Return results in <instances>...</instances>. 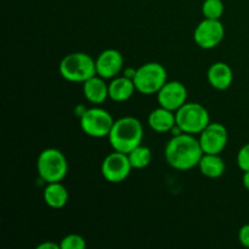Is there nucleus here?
I'll return each mask as SVG.
<instances>
[{
  "mask_svg": "<svg viewBox=\"0 0 249 249\" xmlns=\"http://www.w3.org/2000/svg\"><path fill=\"white\" fill-rule=\"evenodd\" d=\"M203 153L196 135L186 133L173 135L164 148V157L168 164L182 172L198 167Z\"/></svg>",
  "mask_w": 249,
  "mask_h": 249,
  "instance_id": "nucleus-1",
  "label": "nucleus"
},
{
  "mask_svg": "<svg viewBox=\"0 0 249 249\" xmlns=\"http://www.w3.org/2000/svg\"><path fill=\"white\" fill-rule=\"evenodd\" d=\"M143 139V126L135 117H122L114 121L108 141L112 148L128 155L130 151L141 145Z\"/></svg>",
  "mask_w": 249,
  "mask_h": 249,
  "instance_id": "nucleus-2",
  "label": "nucleus"
},
{
  "mask_svg": "<svg viewBox=\"0 0 249 249\" xmlns=\"http://www.w3.org/2000/svg\"><path fill=\"white\" fill-rule=\"evenodd\" d=\"M63 79L71 83H84L96 75V63L85 53H72L66 55L58 65Z\"/></svg>",
  "mask_w": 249,
  "mask_h": 249,
  "instance_id": "nucleus-3",
  "label": "nucleus"
},
{
  "mask_svg": "<svg viewBox=\"0 0 249 249\" xmlns=\"http://www.w3.org/2000/svg\"><path fill=\"white\" fill-rule=\"evenodd\" d=\"M36 172L46 184L62 181L68 173L67 158L57 148H45L38 156Z\"/></svg>",
  "mask_w": 249,
  "mask_h": 249,
  "instance_id": "nucleus-4",
  "label": "nucleus"
},
{
  "mask_svg": "<svg viewBox=\"0 0 249 249\" xmlns=\"http://www.w3.org/2000/svg\"><path fill=\"white\" fill-rule=\"evenodd\" d=\"M175 118L178 128L192 135H199L211 123L209 112L198 102H186L175 112Z\"/></svg>",
  "mask_w": 249,
  "mask_h": 249,
  "instance_id": "nucleus-5",
  "label": "nucleus"
},
{
  "mask_svg": "<svg viewBox=\"0 0 249 249\" xmlns=\"http://www.w3.org/2000/svg\"><path fill=\"white\" fill-rule=\"evenodd\" d=\"M136 91L142 95H157L160 88L168 82L167 70L158 62L143 63L136 68L134 77Z\"/></svg>",
  "mask_w": 249,
  "mask_h": 249,
  "instance_id": "nucleus-6",
  "label": "nucleus"
},
{
  "mask_svg": "<svg viewBox=\"0 0 249 249\" xmlns=\"http://www.w3.org/2000/svg\"><path fill=\"white\" fill-rule=\"evenodd\" d=\"M113 123L111 113L100 107L87 108L80 116V128L90 138H108Z\"/></svg>",
  "mask_w": 249,
  "mask_h": 249,
  "instance_id": "nucleus-7",
  "label": "nucleus"
},
{
  "mask_svg": "<svg viewBox=\"0 0 249 249\" xmlns=\"http://www.w3.org/2000/svg\"><path fill=\"white\" fill-rule=\"evenodd\" d=\"M131 169L133 167L128 155L118 151L107 155L101 163L102 177L111 184H119L124 181L130 175Z\"/></svg>",
  "mask_w": 249,
  "mask_h": 249,
  "instance_id": "nucleus-8",
  "label": "nucleus"
},
{
  "mask_svg": "<svg viewBox=\"0 0 249 249\" xmlns=\"http://www.w3.org/2000/svg\"><path fill=\"white\" fill-rule=\"evenodd\" d=\"M225 36V28L220 19L204 18L199 22L194 32L195 43L204 50L216 48Z\"/></svg>",
  "mask_w": 249,
  "mask_h": 249,
  "instance_id": "nucleus-9",
  "label": "nucleus"
},
{
  "mask_svg": "<svg viewBox=\"0 0 249 249\" xmlns=\"http://www.w3.org/2000/svg\"><path fill=\"white\" fill-rule=\"evenodd\" d=\"M199 143L204 153L220 155L228 145V129L218 122H211L199 134Z\"/></svg>",
  "mask_w": 249,
  "mask_h": 249,
  "instance_id": "nucleus-10",
  "label": "nucleus"
},
{
  "mask_svg": "<svg viewBox=\"0 0 249 249\" xmlns=\"http://www.w3.org/2000/svg\"><path fill=\"white\" fill-rule=\"evenodd\" d=\"M157 100L160 106L177 112L180 107L184 106L187 102L186 87L178 80L167 82L157 92Z\"/></svg>",
  "mask_w": 249,
  "mask_h": 249,
  "instance_id": "nucleus-11",
  "label": "nucleus"
},
{
  "mask_svg": "<svg viewBox=\"0 0 249 249\" xmlns=\"http://www.w3.org/2000/svg\"><path fill=\"white\" fill-rule=\"evenodd\" d=\"M96 73L104 79H113L123 70V55L116 49H106L96 58Z\"/></svg>",
  "mask_w": 249,
  "mask_h": 249,
  "instance_id": "nucleus-12",
  "label": "nucleus"
},
{
  "mask_svg": "<svg viewBox=\"0 0 249 249\" xmlns=\"http://www.w3.org/2000/svg\"><path fill=\"white\" fill-rule=\"evenodd\" d=\"M207 79L212 88L216 90H226L233 82L232 68L225 62H215L209 67Z\"/></svg>",
  "mask_w": 249,
  "mask_h": 249,
  "instance_id": "nucleus-13",
  "label": "nucleus"
},
{
  "mask_svg": "<svg viewBox=\"0 0 249 249\" xmlns=\"http://www.w3.org/2000/svg\"><path fill=\"white\" fill-rule=\"evenodd\" d=\"M100 75H94L87 82L83 83V94L84 97L94 105L104 104L107 99H108V84L105 82Z\"/></svg>",
  "mask_w": 249,
  "mask_h": 249,
  "instance_id": "nucleus-14",
  "label": "nucleus"
},
{
  "mask_svg": "<svg viewBox=\"0 0 249 249\" xmlns=\"http://www.w3.org/2000/svg\"><path fill=\"white\" fill-rule=\"evenodd\" d=\"M148 125L156 133L163 134L172 131L173 128L177 125L175 112L160 106L158 108L153 109L148 116Z\"/></svg>",
  "mask_w": 249,
  "mask_h": 249,
  "instance_id": "nucleus-15",
  "label": "nucleus"
},
{
  "mask_svg": "<svg viewBox=\"0 0 249 249\" xmlns=\"http://www.w3.org/2000/svg\"><path fill=\"white\" fill-rule=\"evenodd\" d=\"M136 91L134 80L126 78L125 75L114 77L108 84V96L112 101L124 102L130 99Z\"/></svg>",
  "mask_w": 249,
  "mask_h": 249,
  "instance_id": "nucleus-16",
  "label": "nucleus"
},
{
  "mask_svg": "<svg viewBox=\"0 0 249 249\" xmlns=\"http://www.w3.org/2000/svg\"><path fill=\"white\" fill-rule=\"evenodd\" d=\"M43 198L46 206L53 209H61L67 204L70 195L65 185L61 184V181L49 182L46 184L43 192Z\"/></svg>",
  "mask_w": 249,
  "mask_h": 249,
  "instance_id": "nucleus-17",
  "label": "nucleus"
},
{
  "mask_svg": "<svg viewBox=\"0 0 249 249\" xmlns=\"http://www.w3.org/2000/svg\"><path fill=\"white\" fill-rule=\"evenodd\" d=\"M199 172L209 179H218L225 173V162L220 155L215 153H203L198 163Z\"/></svg>",
  "mask_w": 249,
  "mask_h": 249,
  "instance_id": "nucleus-18",
  "label": "nucleus"
},
{
  "mask_svg": "<svg viewBox=\"0 0 249 249\" xmlns=\"http://www.w3.org/2000/svg\"><path fill=\"white\" fill-rule=\"evenodd\" d=\"M129 160L131 163L133 169H143L147 167L152 160V152L148 147L142 145H139L133 151L128 153Z\"/></svg>",
  "mask_w": 249,
  "mask_h": 249,
  "instance_id": "nucleus-19",
  "label": "nucleus"
},
{
  "mask_svg": "<svg viewBox=\"0 0 249 249\" xmlns=\"http://www.w3.org/2000/svg\"><path fill=\"white\" fill-rule=\"evenodd\" d=\"M202 14L204 18L220 19L224 14L223 0H204L202 4Z\"/></svg>",
  "mask_w": 249,
  "mask_h": 249,
  "instance_id": "nucleus-20",
  "label": "nucleus"
},
{
  "mask_svg": "<svg viewBox=\"0 0 249 249\" xmlns=\"http://www.w3.org/2000/svg\"><path fill=\"white\" fill-rule=\"evenodd\" d=\"M61 249H84L87 247L84 237L78 233H70L65 236L60 243Z\"/></svg>",
  "mask_w": 249,
  "mask_h": 249,
  "instance_id": "nucleus-21",
  "label": "nucleus"
},
{
  "mask_svg": "<svg viewBox=\"0 0 249 249\" xmlns=\"http://www.w3.org/2000/svg\"><path fill=\"white\" fill-rule=\"evenodd\" d=\"M237 165L242 172L249 170V142L243 145L237 153Z\"/></svg>",
  "mask_w": 249,
  "mask_h": 249,
  "instance_id": "nucleus-22",
  "label": "nucleus"
},
{
  "mask_svg": "<svg viewBox=\"0 0 249 249\" xmlns=\"http://www.w3.org/2000/svg\"><path fill=\"white\" fill-rule=\"evenodd\" d=\"M238 241L243 247L249 248V224H246L238 231Z\"/></svg>",
  "mask_w": 249,
  "mask_h": 249,
  "instance_id": "nucleus-23",
  "label": "nucleus"
},
{
  "mask_svg": "<svg viewBox=\"0 0 249 249\" xmlns=\"http://www.w3.org/2000/svg\"><path fill=\"white\" fill-rule=\"evenodd\" d=\"M38 249H58L61 248L60 245L58 243H53V242H43L40 243V245H38V247H36Z\"/></svg>",
  "mask_w": 249,
  "mask_h": 249,
  "instance_id": "nucleus-24",
  "label": "nucleus"
},
{
  "mask_svg": "<svg viewBox=\"0 0 249 249\" xmlns=\"http://www.w3.org/2000/svg\"><path fill=\"white\" fill-rule=\"evenodd\" d=\"M136 74V68H133V67H128L126 70H124V74L126 78H130V79H134V77H135Z\"/></svg>",
  "mask_w": 249,
  "mask_h": 249,
  "instance_id": "nucleus-25",
  "label": "nucleus"
},
{
  "mask_svg": "<svg viewBox=\"0 0 249 249\" xmlns=\"http://www.w3.org/2000/svg\"><path fill=\"white\" fill-rule=\"evenodd\" d=\"M242 184L245 186V189L249 191V170L248 172H243V178H242Z\"/></svg>",
  "mask_w": 249,
  "mask_h": 249,
  "instance_id": "nucleus-26",
  "label": "nucleus"
}]
</instances>
